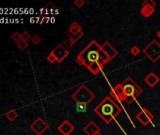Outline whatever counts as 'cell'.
<instances>
[{"label": "cell", "mask_w": 160, "mask_h": 135, "mask_svg": "<svg viewBox=\"0 0 160 135\" xmlns=\"http://www.w3.org/2000/svg\"><path fill=\"white\" fill-rule=\"evenodd\" d=\"M77 63L80 66H85L89 69L96 63L105 66V64H108L109 62L105 54L103 53L101 45H99L95 41H93L77 54Z\"/></svg>", "instance_id": "1"}, {"label": "cell", "mask_w": 160, "mask_h": 135, "mask_svg": "<svg viewBox=\"0 0 160 135\" xmlns=\"http://www.w3.org/2000/svg\"><path fill=\"white\" fill-rule=\"evenodd\" d=\"M93 111L106 124L111 123L114 118L121 113L120 106L110 97H105L98 105H96Z\"/></svg>", "instance_id": "2"}, {"label": "cell", "mask_w": 160, "mask_h": 135, "mask_svg": "<svg viewBox=\"0 0 160 135\" xmlns=\"http://www.w3.org/2000/svg\"><path fill=\"white\" fill-rule=\"evenodd\" d=\"M121 86H123V89H124V100L127 103H130L133 100L138 98L143 91L141 87L131 77H127L121 83Z\"/></svg>", "instance_id": "3"}, {"label": "cell", "mask_w": 160, "mask_h": 135, "mask_svg": "<svg viewBox=\"0 0 160 135\" xmlns=\"http://www.w3.org/2000/svg\"><path fill=\"white\" fill-rule=\"evenodd\" d=\"M95 98V95L93 92H91L85 84L80 85L78 88L75 90L73 95L72 99L77 103L78 105L86 107L89 103L93 101Z\"/></svg>", "instance_id": "4"}, {"label": "cell", "mask_w": 160, "mask_h": 135, "mask_svg": "<svg viewBox=\"0 0 160 135\" xmlns=\"http://www.w3.org/2000/svg\"><path fill=\"white\" fill-rule=\"evenodd\" d=\"M143 54L153 63L157 62L160 58V44L155 41V39H153V41L143 49Z\"/></svg>", "instance_id": "5"}, {"label": "cell", "mask_w": 160, "mask_h": 135, "mask_svg": "<svg viewBox=\"0 0 160 135\" xmlns=\"http://www.w3.org/2000/svg\"><path fill=\"white\" fill-rule=\"evenodd\" d=\"M29 128L36 135H42L49 128V125L45 122L42 117H37L35 120L29 125Z\"/></svg>", "instance_id": "6"}, {"label": "cell", "mask_w": 160, "mask_h": 135, "mask_svg": "<svg viewBox=\"0 0 160 135\" xmlns=\"http://www.w3.org/2000/svg\"><path fill=\"white\" fill-rule=\"evenodd\" d=\"M51 53L55 55V57L57 58V61L58 63H61L70 54V52L68 51L62 44H58L55 48L51 51Z\"/></svg>", "instance_id": "7"}, {"label": "cell", "mask_w": 160, "mask_h": 135, "mask_svg": "<svg viewBox=\"0 0 160 135\" xmlns=\"http://www.w3.org/2000/svg\"><path fill=\"white\" fill-rule=\"evenodd\" d=\"M136 119H138L142 125L146 126L154 120V115L152 114L148 109L144 108L136 115Z\"/></svg>", "instance_id": "8"}, {"label": "cell", "mask_w": 160, "mask_h": 135, "mask_svg": "<svg viewBox=\"0 0 160 135\" xmlns=\"http://www.w3.org/2000/svg\"><path fill=\"white\" fill-rule=\"evenodd\" d=\"M101 49H102L103 53L105 54V57H108V62L113 60L118 55V51L108 41L104 42V44L101 45Z\"/></svg>", "instance_id": "9"}, {"label": "cell", "mask_w": 160, "mask_h": 135, "mask_svg": "<svg viewBox=\"0 0 160 135\" xmlns=\"http://www.w3.org/2000/svg\"><path fill=\"white\" fill-rule=\"evenodd\" d=\"M58 130L62 135H70L74 130V127L73 126V124L70 121L64 120L58 127Z\"/></svg>", "instance_id": "10"}, {"label": "cell", "mask_w": 160, "mask_h": 135, "mask_svg": "<svg viewBox=\"0 0 160 135\" xmlns=\"http://www.w3.org/2000/svg\"><path fill=\"white\" fill-rule=\"evenodd\" d=\"M110 95L112 97L115 98V100H117L121 102L125 101L124 95V89H123V86H121V84H118L117 85H115V87L111 90Z\"/></svg>", "instance_id": "11"}, {"label": "cell", "mask_w": 160, "mask_h": 135, "mask_svg": "<svg viewBox=\"0 0 160 135\" xmlns=\"http://www.w3.org/2000/svg\"><path fill=\"white\" fill-rule=\"evenodd\" d=\"M83 131L85 132L87 135H95L97 133H100L101 129L99 128L98 125L95 122L91 121L87 126H85V128L83 129Z\"/></svg>", "instance_id": "12"}, {"label": "cell", "mask_w": 160, "mask_h": 135, "mask_svg": "<svg viewBox=\"0 0 160 135\" xmlns=\"http://www.w3.org/2000/svg\"><path fill=\"white\" fill-rule=\"evenodd\" d=\"M144 81H145V83L150 87H152V88H153V87H155L160 82V78L155 72H151L145 78H144Z\"/></svg>", "instance_id": "13"}, {"label": "cell", "mask_w": 160, "mask_h": 135, "mask_svg": "<svg viewBox=\"0 0 160 135\" xmlns=\"http://www.w3.org/2000/svg\"><path fill=\"white\" fill-rule=\"evenodd\" d=\"M155 11V8L150 7V6H142L140 10V14L144 18H149L153 15Z\"/></svg>", "instance_id": "14"}, {"label": "cell", "mask_w": 160, "mask_h": 135, "mask_svg": "<svg viewBox=\"0 0 160 135\" xmlns=\"http://www.w3.org/2000/svg\"><path fill=\"white\" fill-rule=\"evenodd\" d=\"M81 31H82V28L79 23L77 22H73L71 23V26L69 27V31H68L67 34L69 36H74V35H77Z\"/></svg>", "instance_id": "15"}, {"label": "cell", "mask_w": 160, "mask_h": 135, "mask_svg": "<svg viewBox=\"0 0 160 135\" xmlns=\"http://www.w3.org/2000/svg\"><path fill=\"white\" fill-rule=\"evenodd\" d=\"M5 116L9 119L10 121H14L15 119H16L18 117V113L16 112L15 110H10V111H8V112L5 114Z\"/></svg>", "instance_id": "16"}, {"label": "cell", "mask_w": 160, "mask_h": 135, "mask_svg": "<svg viewBox=\"0 0 160 135\" xmlns=\"http://www.w3.org/2000/svg\"><path fill=\"white\" fill-rule=\"evenodd\" d=\"M11 39H12L13 41L16 42V43L20 42V41H22L21 34H20L19 32H14V33H12V35H11Z\"/></svg>", "instance_id": "17"}, {"label": "cell", "mask_w": 160, "mask_h": 135, "mask_svg": "<svg viewBox=\"0 0 160 135\" xmlns=\"http://www.w3.org/2000/svg\"><path fill=\"white\" fill-rule=\"evenodd\" d=\"M28 47V43L27 41H21L20 42L17 43V48L20 49L21 51H24L26 49H27Z\"/></svg>", "instance_id": "18"}, {"label": "cell", "mask_w": 160, "mask_h": 135, "mask_svg": "<svg viewBox=\"0 0 160 135\" xmlns=\"http://www.w3.org/2000/svg\"><path fill=\"white\" fill-rule=\"evenodd\" d=\"M74 41H73V39H72V38L69 36V38H68L67 39H65L64 41V42H63V45L64 46H66L67 48H71V47H73L74 46Z\"/></svg>", "instance_id": "19"}, {"label": "cell", "mask_w": 160, "mask_h": 135, "mask_svg": "<svg viewBox=\"0 0 160 135\" xmlns=\"http://www.w3.org/2000/svg\"><path fill=\"white\" fill-rule=\"evenodd\" d=\"M21 37H22V41H27H27L31 39V38H32L28 32H27V31H24V32L21 34Z\"/></svg>", "instance_id": "20"}, {"label": "cell", "mask_w": 160, "mask_h": 135, "mask_svg": "<svg viewBox=\"0 0 160 135\" xmlns=\"http://www.w3.org/2000/svg\"><path fill=\"white\" fill-rule=\"evenodd\" d=\"M130 53L134 55V57H136V55H139V54L140 53V49L136 45H135V46H133L132 48H131Z\"/></svg>", "instance_id": "21"}, {"label": "cell", "mask_w": 160, "mask_h": 135, "mask_svg": "<svg viewBox=\"0 0 160 135\" xmlns=\"http://www.w3.org/2000/svg\"><path fill=\"white\" fill-rule=\"evenodd\" d=\"M83 35H84V33H83V31H81V32H79L77 35H74V36H70L71 38H72V39H73V41H74V43H75L77 41H78L79 39L83 37Z\"/></svg>", "instance_id": "22"}, {"label": "cell", "mask_w": 160, "mask_h": 135, "mask_svg": "<svg viewBox=\"0 0 160 135\" xmlns=\"http://www.w3.org/2000/svg\"><path fill=\"white\" fill-rule=\"evenodd\" d=\"M46 59H47V61H48L49 63H51V64H54V63L58 62V61H57V58L55 57V55L53 54L52 53H50V54L47 55Z\"/></svg>", "instance_id": "23"}, {"label": "cell", "mask_w": 160, "mask_h": 135, "mask_svg": "<svg viewBox=\"0 0 160 135\" xmlns=\"http://www.w3.org/2000/svg\"><path fill=\"white\" fill-rule=\"evenodd\" d=\"M31 41H32V43H33V44L38 45V44H39V43L42 41V38H41V37H40V36H38V35H34V36L31 38Z\"/></svg>", "instance_id": "24"}, {"label": "cell", "mask_w": 160, "mask_h": 135, "mask_svg": "<svg viewBox=\"0 0 160 135\" xmlns=\"http://www.w3.org/2000/svg\"><path fill=\"white\" fill-rule=\"evenodd\" d=\"M142 6H150V7L155 8L156 3L154 1V0H145L144 2H142Z\"/></svg>", "instance_id": "25"}, {"label": "cell", "mask_w": 160, "mask_h": 135, "mask_svg": "<svg viewBox=\"0 0 160 135\" xmlns=\"http://www.w3.org/2000/svg\"><path fill=\"white\" fill-rule=\"evenodd\" d=\"M74 4L77 6V8H82L84 5L86 4V2L84 1V0H75V1L74 2Z\"/></svg>", "instance_id": "26"}, {"label": "cell", "mask_w": 160, "mask_h": 135, "mask_svg": "<svg viewBox=\"0 0 160 135\" xmlns=\"http://www.w3.org/2000/svg\"><path fill=\"white\" fill-rule=\"evenodd\" d=\"M156 36H157V37H158V38H160V30H158V31H157V33H156Z\"/></svg>", "instance_id": "27"}, {"label": "cell", "mask_w": 160, "mask_h": 135, "mask_svg": "<svg viewBox=\"0 0 160 135\" xmlns=\"http://www.w3.org/2000/svg\"><path fill=\"white\" fill-rule=\"evenodd\" d=\"M95 135H102L101 133H97V134H95Z\"/></svg>", "instance_id": "28"}, {"label": "cell", "mask_w": 160, "mask_h": 135, "mask_svg": "<svg viewBox=\"0 0 160 135\" xmlns=\"http://www.w3.org/2000/svg\"><path fill=\"white\" fill-rule=\"evenodd\" d=\"M152 135H155V134H152Z\"/></svg>", "instance_id": "29"}]
</instances>
